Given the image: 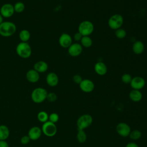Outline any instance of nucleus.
Listing matches in <instances>:
<instances>
[{
    "label": "nucleus",
    "mask_w": 147,
    "mask_h": 147,
    "mask_svg": "<svg viewBox=\"0 0 147 147\" xmlns=\"http://www.w3.org/2000/svg\"><path fill=\"white\" fill-rule=\"evenodd\" d=\"M17 30L15 24L10 21H3L0 24V35L5 37L13 36Z\"/></svg>",
    "instance_id": "nucleus-1"
},
{
    "label": "nucleus",
    "mask_w": 147,
    "mask_h": 147,
    "mask_svg": "<svg viewBox=\"0 0 147 147\" xmlns=\"http://www.w3.org/2000/svg\"><path fill=\"white\" fill-rule=\"evenodd\" d=\"M16 51L17 54L22 59L29 58L32 53L31 46L25 42H20L16 47Z\"/></svg>",
    "instance_id": "nucleus-2"
},
{
    "label": "nucleus",
    "mask_w": 147,
    "mask_h": 147,
    "mask_svg": "<svg viewBox=\"0 0 147 147\" xmlns=\"http://www.w3.org/2000/svg\"><path fill=\"white\" fill-rule=\"evenodd\" d=\"M47 91L42 87H37L34 88L31 93V99L36 103H41L43 102L47 96Z\"/></svg>",
    "instance_id": "nucleus-3"
},
{
    "label": "nucleus",
    "mask_w": 147,
    "mask_h": 147,
    "mask_svg": "<svg viewBox=\"0 0 147 147\" xmlns=\"http://www.w3.org/2000/svg\"><path fill=\"white\" fill-rule=\"evenodd\" d=\"M94 30V26L93 24L88 20L83 21L78 26V32L80 33L82 36H89L91 34Z\"/></svg>",
    "instance_id": "nucleus-4"
},
{
    "label": "nucleus",
    "mask_w": 147,
    "mask_h": 147,
    "mask_svg": "<svg viewBox=\"0 0 147 147\" xmlns=\"http://www.w3.org/2000/svg\"><path fill=\"white\" fill-rule=\"evenodd\" d=\"M93 118L91 115L88 114H83L78 118L76 121L78 129L84 130L91 126Z\"/></svg>",
    "instance_id": "nucleus-5"
},
{
    "label": "nucleus",
    "mask_w": 147,
    "mask_h": 147,
    "mask_svg": "<svg viewBox=\"0 0 147 147\" xmlns=\"http://www.w3.org/2000/svg\"><path fill=\"white\" fill-rule=\"evenodd\" d=\"M123 23V17L119 14L111 16L108 20V25L113 30H117L121 28Z\"/></svg>",
    "instance_id": "nucleus-6"
},
{
    "label": "nucleus",
    "mask_w": 147,
    "mask_h": 147,
    "mask_svg": "<svg viewBox=\"0 0 147 147\" xmlns=\"http://www.w3.org/2000/svg\"><path fill=\"white\" fill-rule=\"evenodd\" d=\"M42 133L47 137H53L56 135L57 129L55 123H52L49 121L43 123L41 127Z\"/></svg>",
    "instance_id": "nucleus-7"
},
{
    "label": "nucleus",
    "mask_w": 147,
    "mask_h": 147,
    "mask_svg": "<svg viewBox=\"0 0 147 147\" xmlns=\"http://www.w3.org/2000/svg\"><path fill=\"white\" fill-rule=\"evenodd\" d=\"M116 131L117 133L121 137H129L130 132V126L125 122H119L116 126Z\"/></svg>",
    "instance_id": "nucleus-8"
},
{
    "label": "nucleus",
    "mask_w": 147,
    "mask_h": 147,
    "mask_svg": "<svg viewBox=\"0 0 147 147\" xmlns=\"http://www.w3.org/2000/svg\"><path fill=\"white\" fill-rule=\"evenodd\" d=\"M15 13L14 9V5L11 3H6L2 5L0 9V14L3 18H10Z\"/></svg>",
    "instance_id": "nucleus-9"
},
{
    "label": "nucleus",
    "mask_w": 147,
    "mask_h": 147,
    "mask_svg": "<svg viewBox=\"0 0 147 147\" xmlns=\"http://www.w3.org/2000/svg\"><path fill=\"white\" fill-rule=\"evenodd\" d=\"M79 85L80 90L86 93L92 92L95 88L94 83L92 80L88 79H83Z\"/></svg>",
    "instance_id": "nucleus-10"
},
{
    "label": "nucleus",
    "mask_w": 147,
    "mask_h": 147,
    "mask_svg": "<svg viewBox=\"0 0 147 147\" xmlns=\"http://www.w3.org/2000/svg\"><path fill=\"white\" fill-rule=\"evenodd\" d=\"M130 84L133 90H140L144 87L145 85V80L141 76H135L132 78Z\"/></svg>",
    "instance_id": "nucleus-11"
},
{
    "label": "nucleus",
    "mask_w": 147,
    "mask_h": 147,
    "mask_svg": "<svg viewBox=\"0 0 147 147\" xmlns=\"http://www.w3.org/2000/svg\"><path fill=\"white\" fill-rule=\"evenodd\" d=\"M59 43L61 47L68 48L72 44V37L68 33H62L59 37Z\"/></svg>",
    "instance_id": "nucleus-12"
},
{
    "label": "nucleus",
    "mask_w": 147,
    "mask_h": 147,
    "mask_svg": "<svg viewBox=\"0 0 147 147\" xmlns=\"http://www.w3.org/2000/svg\"><path fill=\"white\" fill-rule=\"evenodd\" d=\"M83 51L82 46L79 43H73L68 48V54L72 57L79 56Z\"/></svg>",
    "instance_id": "nucleus-13"
},
{
    "label": "nucleus",
    "mask_w": 147,
    "mask_h": 147,
    "mask_svg": "<svg viewBox=\"0 0 147 147\" xmlns=\"http://www.w3.org/2000/svg\"><path fill=\"white\" fill-rule=\"evenodd\" d=\"M41 129L38 126H33L28 131V136L30 140L36 141L38 140L42 134Z\"/></svg>",
    "instance_id": "nucleus-14"
},
{
    "label": "nucleus",
    "mask_w": 147,
    "mask_h": 147,
    "mask_svg": "<svg viewBox=\"0 0 147 147\" xmlns=\"http://www.w3.org/2000/svg\"><path fill=\"white\" fill-rule=\"evenodd\" d=\"M26 80L32 83L37 82L40 79V74L34 69H29L26 73Z\"/></svg>",
    "instance_id": "nucleus-15"
},
{
    "label": "nucleus",
    "mask_w": 147,
    "mask_h": 147,
    "mask_svg": "<svg viewBox=\"0 0 147 147\" xmlns=\"http://www.w3.org/2000/svg\"><path fill=\"white\" fill-rule=\"evenodd\" d=\"M46 82L51 87H55L59 83V77L55 72H49L46 76Z\"/></svg>",
    "instance_id": "nucleus-16"
},
{
    "label": "nucleus",
    "mask_w": 147,
    "mask_h": 147,
    "mask_svg": "<svg viewBox=\"0 0 147 147\" xmlns=\"http://www.w3.org/2000/svg\"><path fill=\"white\" fill-rule=\"evenodd\" d=\"M94 71L98 75L103 76L107 73V68L104 63L98 61L94 65Z\"/></svg>",
    "instance_id": "nucleus-17"
},
{
    "label": "nucleus",
    "mask_w": 147,
    "mask_h": 147,
    "mask_svg": "<svg viewBox=\"0 0 147 147\" xmlns=\"http://www.w3.org/2000/svg\"><path fill=\"white\" fill-rule=\"evenodd\" d=\"M33 69L39 74L44 73L48 70V65L44 61H42V60L38 61L34 63L33 65Z\"/></svg>",
    "instance_id": "nucleus-18"
},
{
    "label": "nucleus",
    "mask_w": 147,
    "mask_h": 147,
    "mask_svg": "<svg viewBox=\"0 0 147 147\" xmlns=\"http://www.w3.org/2000/svg\"><path fill=\"white\" fill-rule=\"evenodd\" d=\"M129 97L131 100L134 102H138L142 98V94L140 90H132L129 94Z\"/></svg>",
    "instance_id": "nucleus-19"
},
{
    "label": "nucleus",
    "mask_w": 147,
    "mask_h": 147,
    "mask_svg": "<svg viewBox=\"0 0 147 147\" xmlns=\"http://www.w3.org/2000/svg\"><path fill=\"white\" fill-rule=\"evenodd\" d=\"M145 49L144 43L141 41H135L132 46V49L133 52L136 55L141 54Z\"/></svg>",
    "instance_id": "nucleus-20"
},
{
    "label": "nucleus",
    "mask_w": 147,
    "mask_h": 147,
    "mask_svg": "<svg viewBox=\"0 0 147 147\" xmlns=\"http://www.w3.org/2000/svg\"><path fill=\"white\" fill-rule=\"evenodd\" d=\"M10 136V130L5 125H0V140H6Z\"/></svg>",
    "instance_id": "nucleus-21"
},
{
    "label": "nucleus",
    "mask_w": 147,
    "mask_h": 147,
    "mask_svg": "<svg viewBox=\"0 0 147 147\" xmlns=\"http://www.w3.org/2000/svg\"><path fill=\"white\" fill-rule=\"evenodd\" d=\"M19 38L21 42H28L30 38V33L29 30L26 29H22L20 32Z\"/></svg>",
    "instance_id": "nucleus-22"
},
{
    "label": "nucleus",
    "mask_w": 147,
    "mask_h": 147,
    "mask_svg": "<svg viewBox=\"0 0 147 147\" xmlns=\"http://www.w3.org/2000/svg\"><path fill=\"white\" fill-rule=\"evenodd\" d=\"M78 141L80 144L84 143L87 140V135L84 130L78 129V133L76 134Z\"/></svg>",
    "instance_id": "nucleus-23"
},
{
    "label": "nucleus",
    "mask_w": 147,
    "mask_h": 147,
    "mask_svg": "<svg viewBox=\"0 0 147 147\" xmlns=\"http://www.w3.org/2000/svg\"><path fill=\"white\" fill-rule=\"evenodd\" d=\"M81 45L85 48H90L92 44V40L90 36H83L81 40Z\"/></svg>",
    "instance_id": "nucleus-24"
},
{
    "label": "nucleus",
    "mask_w": 147,
    "mask_h": 147,
    "mask_svg": "<svg viewBox=\"0 0 147 147\" xmlns=\"http://www.w3.org/2000/svg\"><path fill=\"white\" fill-rule=\"evenodd\" d=\"M38 120L41 123H45L48 121L49 115L45 111H40L37 115Z\"/></svg>",
    "instance_id": "nucleus-25"
},
{
    "label": "nucleus",
    "mask_w": 147,
    "mask_h": 147,
    "mask_svg": "<svg viewBox=\"0 0 147 147\" xmlns=\"http://www.w3.org/2000/svg\"><path fill=\"white\" fill-rule=\"evenodd\" d=\"M25 5L22 2H17L14 5V11L17 13H22L25 10Z\"/></svg>",
    "instance_id": "nucleus-26"
},
{
    "label": "nucleus",
    "mask_w": 147,
    "mask_h": 147,
    "mask_svg": "<svg viewBox=\"0 0 147 147\" xmlns=\"http://www.w3.org/2000/svg\"><path fill=\"white\" fill-rule=\"evenodd\" d=\"M142 136V133L141 131L139 130H134L133 131H131L129 137L130 139L133 140H137L141 138Z\"/></svg>",
    "instance_id": "nucleus-27"
},
{
    "label": "nucleus",
    "mask_w": 147,
    "mask_h": 147,
    "mask_svg": "<svg viewBox=\"0 0 147 147\" xmlns=\"http://www.w3.org/2000/svg\"><path fill=\"white\" fill-rule=\"evenodd\" d=\"M115 35L118 38L123 39L126 36V32L124 29L121 28L115 30Z\"/></svg>",
    "instance_id": "nucleus-28"
},
{
    "label": "nucleus",
    "mask_w": 147,
    "mask_h": 147,
    "mask_svg": "<svg viewBox=\"0 0 147 147\" xmlns=\"http://www.w3.org/2000/svg\"><path fill=\"white\" fill-rule=\"evenodd\" d=\"M59 119V116L58 114H57L56 113H52L49 115L48 121L52 123H56V122H58Z\"/></svg>",
    "instance_id": "nucleus-29"
},
{
    "label": "nucleus",
    "mask_w": 147,
    "mask_h": 147,
    "mask_svg": "<svg viewBox=\"0 0 147 147\" xmlns=\"http://www.w3.org/2000/svg\"><path fill=\"white\" fill-rule=\"evenodd\" d=\"M132 79L131 75L129 74H124L121 76V80L125 84H129L130 83Z\"/></svg>",
    "instance_id": "nucleus-30"
},
{
    "label": "nucleus",
    "mask_w": 147,
    "mask_h": 147,
    "mask_svg": "<svg viewBox=\"0 0 147 147\" xmlns=\"http://www.w3.org/2000/svg\"><path fill=\"white\" fill-rule=\"evenodd\" d=\"M57 99V95L54 92H48L47 96V100L49 102H55Z\"/></svg>",
    "instance_id": "nucleus-31"
},
{
    "label": "nucleus",
    "mask_w": 147,
    "mask_h": 147,
    "mask_svg": "<svg viewBox=\"0 0 147 147\" xmlns=\"http://www.w3.org/2000/svg\"><path fill=\"white\" fill-rule=\"evenodd\" d=\"M30 141V139L28 135L23 136L21 138V140H20V142H21V144H22V145H26V144H29Z\"/></svg>",
    "instance_id": "nucleus-32"
},
{
    "label": "nucleus",
    "mask_w": 147,
    "mask_h": 147,
    "mask_svg": "<svg viewBox=\"0 0 147 147\" xmlns=\"http://www.w3.org/2000/svg\"><path fill=\"white\" fill-rule=\"evenodd\" d=\"M83 79L82 78V76L78 74H76L74 75L73 76V81L74 83L79 84L80 83V82L82 81Z\"/></svg>",
    "instance_id": "nucleus-33"
},
{
    "label": "nucleus",
    "mask_w": 147,
    "mask_h": 147,
    "mask_svg": "<svg viewBox=\"0 0 147 147\" xmlns=\"http://www.w3.org/2000/svg\"><path fill=\"white\" fill-rule=\"evenodd\" d=\"M82 35L79 33L78 32L74 34V39L75 40V41H80L82 38Z\"/></svg>",
    "instance_id": "nucleus-34"
},
{
    "label": "nucleus",
    "mask_w": 147,
    "mask_h": 147,
    "mask_svg": "<svg viewBox=\"0 0 147 147\" xmlns=\"http://www.w3.org/2000/svg\"><path fill=\"white\" fill-rule=\"evenodd\" d=\"M0 147H9V145L6 140H0Z\"/></svg>",
    "instance_id": "nucleus-35"
},
{
    "label": "nucleus",
    "mask_w": 147,
    "mask_h": 147,
    "mask_svg": "<svg viewBox=\"0 0 147 147\" xmlns=\"http://www.w3.org/2000/svg\"><path fill=\"white\" fill-rule=\"evenodd\" d=\"M125 147H140L138 145L134 142H130L126 144Z\"/></svg>",
    "instance_id": "nucleus-36"
},
{
    "label": "nucleus",
    "mask_w": 147,
    "mask_h": 147,
    "mask_svg": "<svg viewBox=\"0 0 147 147\" xmlns=\"http://www.w3.org/2000/svg\"><path fill=\"white\" fill-rule=\"evenodd\" d=\"M3 22V17H2V16L0 14V24H2Z\"/></svg>",
    "instance_id": "nucleus-37"
},
{
    "label": "nucleus",
    "mask_w": 147,
    "mask_h": 147,
    "mask_svg": "<svg viewBox=\"0 0 147 147\" xmlns=\"http://www.w3.org/2000/svg\"><path fill=\"white\" fill-rule=\"evenodd\" d=\"M29 147H33V146H29Z\"/></svg>",
    "instance_id": "nucleus-38"
},
{
    "label": "nucleus",
    "mask_w": 147,
    "mask_h": 147,
    "mask_svg": "<svg viewBox=\"0 0 147 147\" xmlns=\"http://www.w3.org/2000/svg\"><path fill=\"white\" fill-rule=\"evenodd\" d=\"M59 1H61V0H59Z\"/></svg>",
    "instance_id": "nucleus-39"
},
{
    "label": "nucleus",
    "mask_w": 147,
    "mask_h": 147,
    "mask_svg": "<svg viewBox=\"0 0 147 147\" xmlns=\"http://www.w3.org/2000/svg\"><path fill=\"white\" fill-rule=\"evenodd\" d=\"M0 37H1V35H0Z\"/></svg>",
    "instance_id": "nucleus-40"
}]
</instances>
